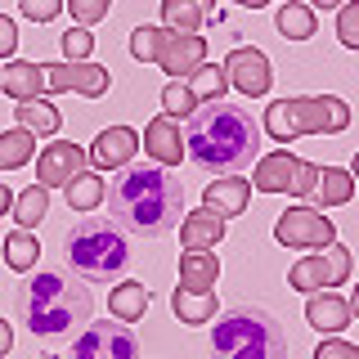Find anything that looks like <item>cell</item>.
Segmentation results:
<instances>
[{"label": "cell", "mask_w": 359, "mask_h": 359, "mask_svg": "<svg viewBox=\"0 0 359 359\" xmlns=\"http://www.w3.org/2000/svg\"><path fill=\"white\" fill-rule=\"evenodd\" d=\"M108 211L121 229L140 233V238H162L180 224L184 211V184L157 162H130L121 166L117 180L104 189Z\"/></svg>", "instance_id": "obj_1"}, {"label": "cell", "mask_w": 359, "mask_h": 359, "mask_svg": "<svg viewBox=\"0 0 359 359\" xmlns=\"http://www.w3.org/2000/svg\"><path fill=\"white\" fill-rule=\"evenodd\" d=\"M261 153V126L247 108H233L224 99L198 104L184 126V157L207 175H238Z\"/></svg>", "instance_id": "obj_2"}, {"label": "cell", "mask_w": 359, "mask_h": 359, "mask_svg": "<svg viewBox=\"0 0 359 359\" xmlns=\"http://www.w3.org/2000/svg\"><path fill=\"white\" fill-rule=\"evenodd\" d=\"M14 306H18V319L27 323V332L36 341L54 346V341H67L76 328L90 323L95 297L67 269H36L27 283H18Z\"/></svg>", "instance_id": "obj_3"}, {"label": "cell", "mask_w": 359, "mask_h": 359, "mask_svg": "<svg viewBox=\"0 0 359 359\" xmlns=\"http://www.w3.org/2000/svg\"><path fill=\"white\" fill-rule=\"evenodd\" d=\"M63 256L72 265V274L90 278V283H112L130 265V238L108 216H81L63 233Z\"/></svg>", "instance_id": "obj_4"}, {"label": "cell", "mask_w": 359, "mask_h": 359, "mask_svg": "<svg viewBox=\"0 0 359 359\" xmlns=\"http://www.w3.org/2000/svg\"><path fill=\"white\" fill-rule=\"evenodd\" d=\"M211 359H287V337L261 306H229L211 332Z\"/></svg>", "instance_id": "obj_5"}, {"label": "cell", "mask_w": 359, "mask_h": 359, "mask_svg": "<svg viewBox=\"0 0 359 359\" xmlns=\"http://www.w3.org/2000/svg\"><path fill=\"white\" fill-rule=\"evenodd\" d=\"M351 126V108L337 95H292L265 108V135L274 144H292L297 135H341Z\"/></svg>", "instance_id": "obj_6"}, {"label": "cell", "mask_w": 359, "mask_h": 359, "mask_svg": "<svg viewBox=\"0 0 359 359\" xmlns=\"http://www.w3.org/2000/svg\"><path fill=\"white\" fill-rule=\"evenodd\" d=\"M314 184H319V166L292 157L287 149L265 153L261 162H256V171H252V189H261V194H297V198H310Z\"/></svg>", "instance_id": "obj_7"}, {"label": "cell", "mask_w": 359, "mask_h": 359, "mask_svg": "<svg viewBox=\"0 0 359 359\" xmlns=\"http://www.w3.org/2000/svg\"><path fill=\"white\" fill-rule=\"evenodd\" d=\"M351 252H346L341 243H328L323 252H310L301 256L297 265L287 269V287L297 292H328V287H341L346 278H351Z\"/></svg>", "instance_id": "obj_8"}, {"label": "cell", "mask_w": 359, "mask_h": 359, "mask_svg": "<svg viewBox=\"0 0 359 359\" xmlns=\"http://www.w3.org/2000/svg\"><path fill=\"white\" fill-rule=\"evenodd\" d=\"M274 238L292 252H323L328 243H337V224L319 207H287L274 220Z\"/></svg>", "instance_id": "obj_9"}, {"label": "cell", "mask_w": 359, "mask_h": 359, "mask_svg": "<svg viewBox=\"0 0 359 359\" xmlns=\"http://www.w3.org/2000/svg\"><path fill=\"white\" fill-rule=\"evenodd\" d=\"M72 359H140V341L126 323H86L72 341Z\"/></svg>", "instance_id": "obj_10"}, {"label": "cell", "mask_w": 359, "mask_h": 359, "mask_svg": "<svg viewBox=\"0 0 359 359\" xmlns=\"http://www.w3.org/2000/svg\"><path fill=\"white\" fill-rule=\"evenodd\" d=\"M41 72H45V90L50 95H63V90H76V95H86V99H99V95H108V86H112V72L108 67H99V63H41Z\"/></svg>", "instance_id": "obj_11"}, {"label": "cell", "mask_w": 359, "mask_h": 359, "mask_svg": "<svg viewBox=\"0 0 359 359\" xmlns=\"http://www.w3.org/2000/svg\"><path fill=\"white\" fill-rule=\"evenodd\" d=\"M220 67H224V76H229V86L238 90V95H247V99H261V95H269V86H274L269 59L261 50H252V45H238Z\"/></svg>", "instance_id": "obj_12"}, {"label": "cell", "mask_w": 359, "mask_h": 359, "mask_svg": "<svg viewBox=\"0 0 359 359\" xmlns=\"http://www.w3.org/2000/svg\"><path fill=\"white\" fill-rule=\"evenodd\" d=\"M90 162V153L81 149V144L72 140H59V144H45V149L36 153V184L45 189H63L72 175H81Z\"/></svg>", "instance_id": "obj_13"}, {"label": "cell", "mask_w": 359, "mask_h": 359, "mask_svg": "<svg viewBox=\"0 0 359 359\" xmlns=\"http://www.w3.org/2000/svg\"><path fill=\"white\" fill-rule=\"evenodd\" d=\"M157 63H162V72H171L175 81H184L189 72H198V67L207 63V41H202L198 32H171L166 27L162 50H157Z\"/></svg>", "instance_id": "obj_14"}, {"label": "cell", "mask_w": 359, "mask_h": 359, "mask_svg": "<svg viewBox=\"0 0 359 359\" xmlns=\"http://www.w3.org/2000/svg\"><path fill=\"white\" fill-rule=\"evenodd\" d=\"M135 153H140V135L130 126H108V130H99L95 149H90V162L104 166V171H121V166L135 162Z\"/></svg>", "instance_id": "obj_15"}, {"label": "cell", "mask_w": 359, "mask_h": 359, "mask_svg": "<svg viewBox=\"0 0 359 359\" xmlns=\"http://www.w3.org/2000/svg\"><path fill=\"white\" fill-rule=\"evenodd\" d=\"M144 153L153 157L157 166H180V157H184V130H180L175 117H153L149 126H144Z\"/></svg>", "instance_id": "obj_16"}, {"label": "cell", "mask_w": 359, "mask_h": 359, "mask_svg": "<svg viewBox=\"0 0 359 359\" xmlns=\"http://www.w3.org/2000/svg\"><path fill=\"white\" fill-rule=\"evenodd\" d=\"M247 202H252V180H211V184L202 189V207L216 211L220 220L243 216Z\"/></svg>", "instance_id": "obj_17"}, {"label": "cell", "mask_w": 359, "mask_h": 359, "mask_svg": "<svg viewBox=\"0 0 359 359\" xmlns=\"http://www.w3.org/2000/svg\"><path fill=\"white\" fill-rule=\"evenodd\" d=\"M306 319H310V328H319V332L337 337L341 328H351V301L337 297V292H310V301H306Z\"/></svg>", "instance_id": "obj_18"}, {"label": "cell", "mask_w": 359, "mask_h": 359, "mask_svg": "<svg viewBox=\"0 0 359 359\" xmlns=\"http://www.w3.org/2000/svg\"><path fill=\"white\" fill-rule=\"evenodd\" d=\"M0 90H5L14 104H27V99H41L45 95V72L41 63H22V59H9L0 67Z\"/></svg>", "instance_id": "obj_19"}, {"label": "cell", "mask_w": 359, "mask_h": 359, "mask_svg": "<svg viewBox=\"0 0 359 359\" xmlns=\"http://www.w3.org/2000/svg\"><path fill=\"white\" fill-rule=\"evenodd\" d=\"M224 238V220L216 216V211L198 207L194 216H184V224H180V243H184V252H211Z\"/></svg>", "instance_id": "obj_20"}, {"label": "cell", "mask_w": 359, "mask_h": 359, "mask_svg": "<svg viewBox=\"0 0 359 359\" xmlns=\"http://www.w3.org/2000/svg\"><path fill=\"white\" fill-rule=\"evenodd\" d=\"M220 278V256L216 252H184L180 256V287L184 292H211Z\"/></svg>", "instance_id": "obj_21"}, {"label": "cell", "mask_w": 359, "mask_h": 359, "mask_svg": "<svg viewBox=\"0 0 359 359\" xmlns=\"http://www.w3.org/2000/svg\"><path fill=\"white\" fill-rule=\"evenodd\" d=\"M355 194V175L351 171H341V166H323L319 171V184H314V202H319V211L323 207H346Z\"/></svg>", "instance_id": "obj_22"}, {"label": "cell", "mask_w": 359, "mask_h": 359, "mask_svg": "<svg viewBox=\"0 0 359 359\" xmlns=\"http://www.w3.org/2000/svg\"><path fill=\"white\" fill-rule=\"evenodd\" d=\"M108 310H112V319H117V323H135V319H144V310H149V287L135 283V278H126L121 287H112Z\"/></svg>", "instance_id": "obj_23"}, {"label": "cell", "mask_w": 359, "mask_h": 359, "mask_svg": "<svg viewBox=\"0 0 359 359\" xmlns=\"http://www.w3.org/2000/svg\"><path fill=\"white\" fill-rule=\"evenodd\" d=\"M14 220H18V229H36V224L50 216V189L45 184H32V189H22V194H14Z\"/></svg>", "instance_id": "obj_24"}, {"label": "cell", "mask_w": 359, "mask_h": 359, "mask_svg": "<svg viewBox=\"0 0 359 359\" xmlns=\"http://www.w3.org/2000/svg\"><path fill=\"white\" fill-rule=\"evenodd\" d=\"M32 153H36V135L32 130H0V171H18V166L32 162Z\"/></svg>", "instance_id": "obj_25"}, {"label": "cell", "mask_w": 359, "mask_h": 359, "mask_svg": "<svg viewBox=\"0 0 359 359\" xmlns=\"http://www.w3.org/2000/svg\"><path fill=\"white\" fill-rule=\"evenodd\" d=\"M14 112H18V126H22V130H32V135H59V121H63V117H59V108H54L45 95H41V99H27V104H18Z\"/></svg>", "instance_id": "obj_26"}, {"label": "cell", "mask_w": 359, "mask_h": 359, "mask_svg": "<svg viewBox=\"0 0 359 359\" xmlns=\"http://www.w3.org/2000/svg\"><path fill=\"white\" fill-rule=\"evenodd\" d=\"M171 310L180 314V323H211V319H216V297H211V292L175 287L171 292Z\"/></svg>", "instance_id": "obj_27"}, {"label": "cell", "mask_w": 359, "mask_h": 359, "mask_svg": "<svg viewBox=\"0 0 359 359\" xmlns=\"http://www.w3.org/2000/svg\"><path fill=\"white\" fill-rule=\"evenodd\" d=\"M63 198H67L72 211H95L99 202H104V180H99L95 171H81V175H72L63 184Z\"/></svg>", "instance_id": "obj_28"}, {"label": "cell", "mask_w": 359, "mask_h": 359, "mask_svg": "<svg viewBox=\"0 0 359 359\" xmlns=\"http://www.w3.org/2000/svg\"><path fill=\"white\" fill-rule=\"evenodd\" d=\"M36 256H41V243L32 229H14L5 238V265L14 269V274H27V269H36Z\"/></svg>", "instance_id": "obj_29"}, {"label": "cell", "mask_w": 359, "mask_h": 359, "mask_svg": "<svg viewBox=\"0 0 359 359\" xmlns=\"http://www.w3.org/2000/svg\"><path fill=\"white\" fill-rule=\"evenodd\" d=\"M274 22H278V32H283L287 41H310L314 36V9L306 5V0H287Z\"/></svg>", "instance_id": "obj_30"}, {"label": "cell", "mask_w": 359, "mask_h": 359, "mask_svg": "<svg viewBox=\"0 0 359 359\" xmlns=\"http://www.w3.org/2000/svg\"><path fill=\"white\" fill-rule=\"evenodd\" d=\"M184 81H189V90H194L198 104H211V99H220L224 90H229V76H224V67H216V63H202L198 72L184 76Z\"/></svg>", "instance_id": "obj_31"}, {"label": "cell", "mask_w": 359, "mask_h": 359, "mask_svg": "<svg viewBox=\"0 0 359 359\" xmlns=\"http://www.w3.org/2000/svg\"><path fill=\"white\" fill-rule=\"evenodd\" d=\"M202 22H207V14H202L194 0H162V27H171V32H198Z\"/></svg>", "instance_id": "obj_32"}, {"label": "cell", "mask_w": 359, "mask_h": 359, "mask_svg": "<svg viewBox=\"0 0 359 359\" xmlns=\"http://www.w3.org/2000/svg\"><path fill=\"white\" fill-rule=\"evenodd\" d=\"M162 36H166V27H135V32H130V54H135L140 63H157Z\"/></svg>", "instance_id": "obj_33"}, {"label": "cell", "mask_w": 359, "mask_h": 359, "mask_svg": "<svg viewBox=\"0 0 359 359\" xmlns=\"http://www.w3.org/2000/svg\"><path fill=\"white\" fill-rule=\"evenodd\" d=\"M194 108H198V99H194V90H189V81H171L162 90V112L166 117H189Z\"/></svg>", "instance_id": "obj_34"}, {"label": "cell", "mask_w": 359, "mask_h": 359, "mask_svg": "<svg viewBox=\"0 0 359 359\" xmlns=\"http://www.w3.org/2000/svg\"><path fill=\"white\" fill-rule=\"evenodd\" d=\"M59 45H63L67 63H81V59H90V50H95V32H90V27H67L59 36Z\"/></svg>", "instance_id": "obj_35"}, {"label": "cell", "mask_w": 359, "mask_h": 359, "mask_svg": "<svg viewBox=\"0 0 359 359\" xmlns=\"http://www.w3.org/2000/svg\"><path fill=\"white\" fill-rule=\"evenodd\" d=\"M67 9H72V18L81 22V27H95V22L108 18V5L112 0H63Z\"/></svg>", "instance_id": "obj_36"}, {"label": "cell", "mask_w": 359, "mask_h": 359, "mask_svg": "<svg viewBox=\"0 0 359 359\" xmlns=\"http://www.w3.org/2000/svg\"><path fill=\"white\" fill-rule=\"evenodd\" d=\"M337 36H341L346 50H359V0L341 5V14H337Z\"/></svg>", "instance_id": "obj_37"}, {"label": "cell", "mask_w": 359, "mask_h": 359, "mask_svg": "<svg viewBox=\"0 0 359 359\" xmlns=\"http://www.w3.org/2000/svg\"><path fill=\"white\" fill-rule=\"evenodd\" d=\"M18 9H22V18H32V22H50V18L63 14V0H18Z\"/></svg>", "instance_id": "obj_38"}, {"label": "cell", "mask_w": 359, "mask_h": 359, "mask_svg": "<svg viewBox=\"0 0 359 359\" xmlns=\"http://www.w3.org/2000/svg\"><path fill=\"white\" fill-rule=\"evenodd\" d=\"M314 359H359V346L341 341V337H323L319 351H314Z\"/></svg>", "instance_id": "obj_39"}, {"label": "cell", "mask_w": 359, "mask_h": 359, "mask_svg": "<svg viewBox=\"0 0 359 359\" xmlns=\"http://www.w3.org/2000/svg\"><path fill=\"white\" fill-rule=\"evenodd\" d=\"M14 50H18V27L14 18L0 14V59H14Z\"/></svg>", "instance_id": "obj_40"}, {"label": "cell", "mask_w": 359, "mask_h": 359, "mask_svg": "<svg viewBox=\"0 0 359 359\" xmlns=\"http://www.w3.org/2000/svg\"><path fill=\"white\" fill-rule=\"evenodd\" d=\"M9 351H14V328H9V323L0 319V359H5Z\"/></svg>", "instance_id": "obj_41"}, {"label": "cell", "mask_w": 359, "mask_h": 359, "mask_svg": "<svg viewBox=\"0 0 359 359\" xmlns=\"http://www.w3.org/2000/svg\"><path fill=\"white\" fill-rule=\"evenodd\" d=\"M9 207H14V194H9V184L0 180V216H9Z\"/></svg>", "instance_id": "obj_42"}, {"label": "cell", "mask_w": 359, "mask_h": 359, "mask_svg": "<svg viewBox=\"0 0 359 359\" xmlns=\"http://www.w3.org/2000/svg\"><path fill=\"white\" fill-rule=\"evenodd\" d=\"M337 5H346V0H310V9H337Z\"/></svg>", "instance_id": "obj_43"}, {"label": "cell", "mask_w": 359, "mask_h": 359, "mask_svg": "<svg viewBox=\"0 0 359 359\" xmlns=\"http://www.w3.org/2000/svg\"><path fill=\"white\" fill-rule=\"evenodd\" d=\"M233 5H247V9H265L269 0H233Z\"/></svg>", "instance_id": "obj_44"}, {"label": "cell", "mask_w": 359, "mask_h": 359, "mask_svg": "<svg viewBox=\"0 0 359 359\" xmlns=\"http://www.w3.org/2000/svg\"><path fill=\"white\" fill-rule=\"evenodd\" d=\"M194 5L202 9V14H211V9H216V0H194Z\"/></svg>", "instance_id": "obj_45"}, {"label": "cell", "mask_w": 359, "mask_h": 359, "mask_svg": "<svg viewBox=\"0 0 359 359\" xmlns=\"http://www.w3.org/2000/svg\"><path fill=\"white\" fill-rule=\"evenodd\" d=\"M351 314H359V287H355V297H351Z\"/></svg>", "instance_id": "obj_46"}, {"label": "cell", "mask_w": 359, "mask_h": 359, "mask_svg": "<svg viewBox=\"0 0 359 359\" xmlns=\"http://www.w3.org/2000/svg\"><path fill=\"white\" fill-rule=\"evenodd\" d=\"M351 175H355V180H359V153H355V166H351Z\"/></svg>", "instance_id": "obj_47"}]
</instances>
